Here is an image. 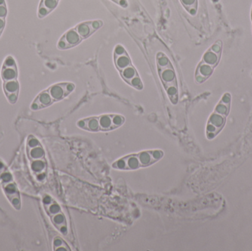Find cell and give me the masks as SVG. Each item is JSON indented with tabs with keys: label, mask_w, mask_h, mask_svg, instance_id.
Wrapping results in <instances>:
<instances>
[{
	"label": "cell",
	"mask_w": 252,
	"mask_h": 251,
	"mask_svg": "<svg viewBox=\"0 0 252 251\" xmlns=\"http://www.w3.org/2000/svg\"><path fill=\"white\" fill-rule=\"evenodd\" d=\"M231 103L232 95L230 93H225L216 105L207 121L206 126V137L207 139H214L224 128L226 119L230 113Z\"/></svg>",
	"instance_id": "ba28073f"
},
{
	"label": "cell",
	"mask_w": 252,
	"mask_h": 251,
	"mask_svg": "<svg viewBox=\"0 0 252 251\" xmlns=\"http://www.w3.org/2000/svg\"><path fill=\"white\" fill-rule=\"evenodd\" d=\"M59 1H61V0H59Z\"/></svg>",
	"instance_id": "d6986e66"
},
{
	"label": "cell",
	"mask_w": 252,
	"mask_h": 251,
	"mask_svg": "<svg viewBox=\"0 0 252 251\" xmlns=\"http://www.w3.org/2000/svg\"><path fill=\"white\" fill-rule=\"evenodd\" d=\"M164 156V152L159 149L142 150L120 158L112 163V167L121 171H136L153 166Z\"/></svg>",
	"instance_id": "6da1fadb"
},
{
	"label": "cell",
	"mask_w": 252,
	"mask_h": 251,
	"mask_svg": "<svg viewBox=\"0 0 252 251\" xmlns=\"http://www.w3.org/2000/svg\"><path fill=\"white\" fill-rule=\"evenodd\" d=\"M125 122V116L119 113H104L80 119L76 125L90 133L110 132L122 127Z\"/></svg>",
	"instance_id": "5b68a950"
},
{
	"label": "cell",
	"mask_w": 252,
	"mask_h": 251,
	"mask_svg": "<svg viewBox=\"0 0 252 251\" xmlns=\"http://www.w3.org/2000/svg\"><path fill=\"white\" fill-rule=\"evenodd\" d=\"M42 204L52 225L61 234L72 243L74 237L72 229L68 223L66 214L57 200L51 196L45 195L43 197Z\"/></svg>",
	"instance_id": "9c48e42d"
},
{
	"label": "cell",
	"mask_w": 252,
	"mask_h": 251,
	"mask_svg": "<svg viewBox=\"0 0 252 251\" xmlns=\"http://www.w3.org/2000/svg\"><path fill=\"white\" fill-rule=\"evenodd\" d=\"M157 73L163 88L170 103L176 105L179 103V91L177 75L173 63L167 55L163 52H158L156 56Z\"/></svg>",
	"instance_id": "7a4b0ae2"
},
{
	"label": "cell",
	"mask_w": 252,
	"mask_h": 251,
	"mask_svg": "<svg viewBox=\"0 0 252 251\" xmlns=\"http://www.w3.org/2000/svg\"><path fill=\"white\" fill-rule=\"evenodd\" d=\"M6 19H1L0 18V37L4 31V28H5Z\"/></svg>",
	"instance_id": "e0dca14e"
},
{
	"label": "cell",
	"mask_w": 252,
	"mask_h": 251,
	"mask_svg": "<svg viewBox=\"0 0 252 251\" xmlns=\"http://www.w3.org/2000/svg\"><path fill=\"white\" fill-rule=\"evenodd\" d=\"M53 250L72 251L67 243L60 237H56L53 240Z\"/></svg>",
	"instance_id": "5bb4252c"
},
{
	"label": "cell",
	"mask_w": 252,
	"mask_h": 251,
	"mask_svg": "<svg viewBox=\"0 0 252 251\" xmlns=\"http://www.w3.org/2000/svg\"><path fill=\"white\" fill-rule=\"evenodd\" d=\"M27 156L31 171L39 181L45 177L47 162L45 151L39 141L33 136H30L26 144Z\"/></svg>",
	"instance_id": "30bf717a"
},
{
	"label": "cell",
	"mask_w": 252,
	"mask_h": 251,
	"mask_svg": "<svg viewBox=\"0 0 252 251\" xmlns=\"http://www.w3.org/2000/svg\"><path fill=\"white\" fill-rule=\"evenodd\" d=\"M0 184L3 192L12 206L16 210H20L21 196L17 184L13 179L11 172L4 163L0 161Z\"/></svg>",
	"instance_id": "8fae6325"
},
{
	"label": "cell",
	"mask_w": 252,
	"mask_h": 251,
	"mask_svg": "<svg viewBox=\"0 0 252 251\" xmlns=\"http://www.w3.org/2000/svg\"><path fill=\"white\" fill-rule=\"evenodd\" d=\"M251 20H252V10H251Z\"/></svg>",
	"instance_id": "ac0fdd59"
},
{
	"label": "cell",
	"mask_w": 252,
	"mask_h": 251,
	"mask_svg": "<svg viewBox=\"0 0 252 251\" xmlns=\"http://www.w3.org/2000/svg\"><path fill=\"white\" fill-rule=\"evenodd\" d=\"M223 52V41L217 40L203 55L197 65L195 72V81L197 84H204L213 75L219 66Z\"/></svg>",
	"instance_id": "52a82bcc"
},
{
	"label": "cell",
	"mask_w": 252,
	"mask_h": 251,
	"mask_svg": "<svg viewBox=\"0 0 252 251\" xmlns=\"http://www.w3.org/2000/svg\"><path fill=\"white\" fill-rule=\"evenodd\" d=\"M59 0H41L37 15L39 19H44L53 11L59 4Z\"/></svg>",
	"instance_id": "4fadbf2b"
},
{
	"label": "cell",
	"mask_w": 252,
	"mask_h": 251,
	"mask_svg": "<svg viewBox=\"0 0 252 251\" xmlns=\"http://www.w3.org/2000/svg\"><path fill=\"white\" fill-rule=\"evenodd\" d=\"M103 26V22L100 19L81 22L63 33L58 41L57 48L60 50L74 48L90 38Z\"/></svg>",
	"instance_id": "3957f363"
},
{
	"label": "cell",
	"mask_w": 252,
	"mask_h": 251,
	"mask_svg": "<svg viewBox=\"0 0 252 251\" xmlns=\"http://www.w3.org/2000/svg\"><path fill=\"white\" fill-rule=\"evenodd\" d=\"M111 1H113L123 8H126L128 6L127 0H111Z\"/></svg>",
	"instance_id": "2e32d148"
},
{
	"label": "cell",
	"mask_w": 252,
	"mask_h": 251,
	"mask_svg": "<svg viewBox=\"0 0 252 251\" xmlns=\"http://www.w3.org/2000/svg\"><path fill=\"white\" fill-rule=\"evenodd\" d=\"M18 68L15 59L8 56L4 59L1 69V78L3 84L18 81Z\"/></svg>",
	"instance_id": "7c38bea8"
},
{
	"label": "cell",
	"mask_w": 252,
	"mask_h": 251,
	"mask_svg": "<svg viewBox=\"0 0 252 251\" xmlns=\"http://www.w3.org/2000/svg\"><path fill=\"white\" fill-rule=\"evenodd\" d=\"M75 89V85L73 83L62 82L53 84L36 96L31 104V110L38 111L50 107L54 103L64 100Z\"/></svg>",
	"instance_id": "8992f818"
},
{
	"label": "cell",
	"mask_w": 252,
	"mask_h": 251,
	"mask_svg": "<svg viewBox=\"0 0 252 251\" xmlns=\"http://www.w3.org/2000/svg\"><path fill=\"white\" fill-rule=\"evenodd\" d=\"M113 59L115 67L124 82L132 88L142 91L144 88L143 83L124 46L121 44L115 46Z\"/></svg>",
	"instance_id": "277c9868"
},
{
	"label": "cell",
	"mask_w": 252,
	"mask_h": 251,
	"mask_svg": "<svg viewBox=\"0 0 252 251\" xmlns=\"http://www.w3.org/2000/svg\"><path fill=\"white\" fill-rule=\"evenodd\" d=\"M7 15V9L5 0H0V18L6 19Z\"/></svg>",
	"instance_id": "9a60e30c"
}]
</instances>
